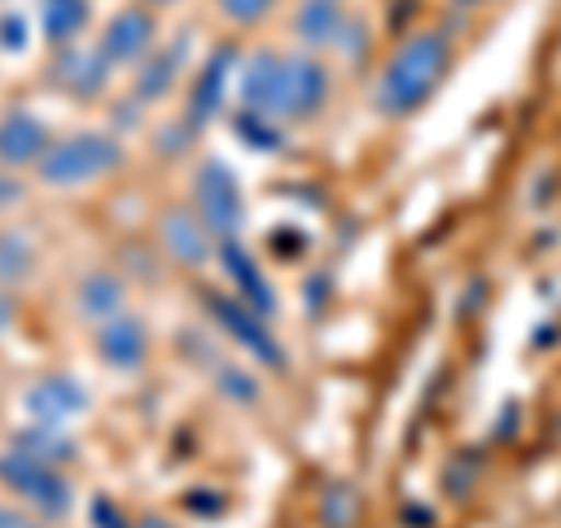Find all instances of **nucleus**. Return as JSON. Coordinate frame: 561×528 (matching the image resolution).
I'll use <instances>...</instances> for the list:
<instances>
[{
	"label": "nucleus",
	"mask_w": 561,
	"mask_h": 528,
	"mask_svg": "<svg viewBox=\"0 0 561 528\" xmlns=\"http://www.w3.org/2000/svg\"><path fill=\"white\" fill-rule=\"evenodd\" d=\"M122 160H127V150H122L117 136H108V131H70L61 140H51L33 173H38L43 187L76 192V187L103 183L108 173L122 169Z\"/></svg>",
	"instance_id": "nucleus-2"
},
{
	"label": "nucleus",
	"mask_w": 561,
	"mask_h": 528,
	"mask_svg": "<svg viewBox=\"0 0 561 528\" xmlns=\"http://www.w3.org/2000/svg\"><path fill=\"white\" fill-rule=\"evenodd\" d=\"M160 239H164V253L179 262V267H202V262L220 249L216 234L206 230L197 220V210L192 206H173L160 216Z\"/></svg>",
	"instance_id": "nucleus-13"
},
{
	"label": "nucleus",
	"mask_w": 561,
	"mask_h": 528,
	"mask_svg": "<svg viewBox=\"0 0 561 528\" xmlns=\"http://www.w3.org/2000/svg\"><path fill=\"white\" fill-rule=\"evenodd\" d=\"M216 389H220L225 398H234V402H243V408H253V402L262 398V389H257V379L249 375V369H239V365H220V369H216Z\"/></svg>",
	"instance_id": "nucleus-23"
},
{
	"label": "nucleus",
	"mask_w": 561,
	"mask_h": 528,
	"mask_svg": "<svg viewBox=\"0 0 561 528\" xmlns=\"http://www.w3.org/2000/svg\"><path fill=\"white\" fill-rule=\"evenodd\" d=\"M47 146H51V131L33 108H5L0 113V169H10V173L38 169Z\"/></svg>",
	"instance_id": "nucleus-10"
},
{
	"label": "nucleus",
	"mask_w": 561,
	"mask_h": 528,
	"mask_svg": "<svg viewBox=\"0 0 561 528\" xmlns=\"http://www.w3.org/2000/svg\"><path fill=\"white\" fill-rule=\"evenodd\" d=\"M90 389L76 379V375H43L28 383L24 393V412L33 426H57V431H70L76 421L90 416Z\"/></svg>",
	"instance_id": "nucleus-7"
},
{
	"label": "nucleus",
	"mask_w": 561,
	"mask_h": 528,
	"mask_svg": "<svg viewBox=\"0 0 561 528\" xmlns=\"http://www.w3.org/2000/svg\"><path fill=\"white\" fill-rule=\"evenodd\" d=\"M38 20H43V38L51 47H70L84 33V24H90V0H43Z\"/></svg>",
	"instance_id": "nucleus-19"
},
{
	"label": "nucleus",
	"mask_w": 561,
	"mask_h": 528,
	"mask_svg": "<svg viewBox=\"0 0 561 528\" xmlns=\"http://www.w3.org/2000/svg\"><path fill=\"white\" fill-rule=\"evenodd\" d=\"M0 528H43V524L28 519L24 509H14V505H0Z\"/></svg>",
	"instance_id": "nucleus-27"
},
{
	"label": "nucleus",
	"mask_w": 561,
	"mask_h": 528,
	"mask_svg": "<svg viewBox=\"0 0 561 528\" xmlns=\"http://www.w3.org/2000/svg\"><path fill=\"white\" fill-rule=\"evenodd\" d=\"M94 351L108 369H122V375H136L140 365L150 360V328L131 319V313H117V319L99 323L94 332Z\"/></svg>",
	"instance_id": "nucleus-12"
},
{
	"label": "nucleus",
	"mask_w": 561,
	"mask_h": 528,
	"mask_svg": "<svg viewBox=\"0 0 561 528\" xmlns=\"http://www.w3.org/2000/svg\"><path fill=\"white\" fill-rule=\"evenodd\" d=\"M10 323V305H5V299H0V328H5Z\"/></svg>",
	"instance_id": "nucleus-29"
},
{
	"label": "nucleus",
	"mask_w": 561,
	"mask_h": 528,
	"mask_svg": "<svg viewBox=\"0 0 561 528\" xmlns=\"http://www.w3.org/2000/svg\"><path fill=\"white\" fill-rule=\"evenodd\" d=\"M234 131H239V140H249L257 154H276L280 146H286V127L272 122V117H262V113H249V108H239Z\"/></svg>",
	"instance_id": "nucleus-21"
},
{
	"label": "nucleus",
	"mask_w": 561,
	"mask_h": 528,
	"mask_svg": "<svg viewBox=\"0 0 561 528\" xmlns=\"http://www.w3.org/2000/svg\"><path fill=\"white\" fill-rule=\"evenodd\" d=\"M187 61V38H173L169 47H154L146 61L136 66V76H131V90L140 103H154V99H164L169 94V84L179 80V70Z\"/></svg>",
	"instance_id": "nucleus-17"
},
{
	"label": "nucleus",
	"mask_w": 561,
	"mask_h": 528,
	"mask_svg": "<svg viewBox=\"0 0 561 528\" xmlns=\"http://www.w3.org/2000/svg\"><path fill=\"white\" fill-rule=\"evenodd\" d=\"M90 524H94V528H136L108 496H94V501H90Z\"/></svg>",
	"instance_id": "nucleus-25"
},
{
	"label": "nucleus",
	"mask_w": 561,
	"mask_h": 528,
	"mask_svg": "<svg viewBox=\"0 0 561 528\" xmlns=\"http://www.w3.org/2000/svg\"><path fill=\"white\" fill-rule=\"evenodd\" d=\"M10 449H20V454H28V459L51 463V468H66V463L80 459L76 439H70L66 431H57V426H33V421H28V431H20V435L10 439Z\"/></svg>",
	"instance_id": "nucleus-18"
},
{
	"label": "nucleus",
	"mask_w": 561,
	"mask_h": 528,
	"mask_svg": "<svg viewBox=\"0 0 561 528\" xmlns=\"http://www.w3.org/2000/svg\"><path fill=\"white\" fill-rule=\"evenodd\" d=\"M234 80H239V51L225 43V47L210 51L206 66L197 70V80H192V94H187V131H197V127H206L210 117H220L225 99H230V90H234Z\"/></svg>",
	"instance_id": "nucleus-9"
},
{
	"label": "nucleus",
	"mask_w": 561,
	"mask_h": 528,
	"mask_svg": "<svg viewBox=\"0 0 561 528\" xmlns=\"http://www.w3.org/2000/svg\"><path fill=\"white\" fill-rule=\"evenodd\" d=\"M332 99V70L319 61V51H286V76H280L276 122L280 127H300L313 122Z\"/></svg>",
	"instance_id": "nucleus-4"
},
{
	"label": "nucleus",
	"mask_w": 561,
	"mask_h": 528,
	"mask_svg": "<svg viewBox=\"0 0 561 528\" xmlns=\"http://www.w3.org/2000/svg\"><path fill=\"white\" fill-rule=\"evenodd\" d=\"M108 57H103L99 47H61V61H57V84L66 94H76V99H94L108 90Z\"/></svg>",
	"instance_id": "nucleus-15"
},
{
	"label": "nucleus",
	"mask_w": 561,
	"mask_h": 528,
	"mask_svg": "<svg viewBox=\"0 0 561 528\" xmlns=\"http://www.w3.org/2000/svg\"><path fill=\"white\" fill-rule=\"evenodd\" d=\"M76 309L80 319H90L94 328L127 313V280L117 272H84L80 286H76Z\"/></svg>",
	"instance_id": "nucleus-16"
},
{
	"label": "nucleus",
	"mask_w": 561,
	"mask_h": 528,
	"mask_svg": "<svg viewBox=\"0 0 561 528\" xmlns=\"http://www.w3.org/2000/svg\"><path fill=\"white\" fill-rule=\"evenodd\" d=\"M0 482H5L20 501H28L33 509H43V515H57L61 519L66 509H70V482H66V472L51 468V463L28 459V454H20V449L0 454Z\"/></svg>",
	"instance_id": "nucleus-6"
},
{
	"label": "nucleus",
	"mask_w": 561,
	"mask_h": 528,
	"mask_svg": "<svg viewBox=\"0 0 561 528\" xmlns=\"http://www.w3.org/2000/svg\"><path fill=\"white\" fill-rule=\"evenodd\" d=\"M206 309H210V319H216V328L225 332V337L249 351L257 365L286 369V346H280V337H272V319L253 313L234 295H206Z\"/></svg>",
	"instance_id": "nucleus-5"
},
{
	"label": "nucleus",
	"mask_w": 561,
	"mask_h": 528,
	"mask_svg": "<svg viewBox=\"0 0 561 528\" xmlns=\"http://www.w3.org/2000/svg\"><path fill=\"white\" fill-rule=\"evenodd\" d=\"M146 5H179V0H146Z\"/></svg>",
	"instance_id": "nucleus-31"
},
{
	"label": "nucleus",
	"mask_w": 561,
	"mask_h": 528,
	"mask_svg": "<svg viewBox=\"0 0 561 528\" xmlns=\"http://www.w3.org/2000/svg\"><path fill=\"white\" fill-rule=\"evenodd\" d=\"M192 210H197V220L216 234V243L243 234L249 206H243V187H239L234 169L225 160L197 164V173H192Z\"/></svg>",
	"instance_id": "nucleus-3"
},
{
	"label": "nucleus",
	"mask_w": 561,
	"mask_h": 528,
	"mask_svg": "<svg viewBox=\"0 0 561 528\" xmlns=\"http://www.w3.org/2000/svg\"><path fill=\"white\" fill-rule=\"evenodd\" d=\"M33 276V243L28 234L10 230L0 234V286H20V280Z\"/></svg>",
	"instance_id": "nucleus-20"
},
{
	"label": "nucleus",
	"mask_w": 561,
	"mask_h": 528,
	"mask_svg": "<svg viewBox=\"0 0 561 528\" xmlns=\"http://www.w3.org/2000/svg\"><path fill=\"white\" fill-rule=\"evenodd\" d=\"M454 5H468L472 10V5H491V0H454Z\"/></svg>",
	"instance_id": "nucleus-30"
},
{
	"label": "nucleus",
	"mask_w": 561,
	"mask_h": 528,
	"mask_svg": "<svg viewBox=\"0 0 561 528\" xmlns=\"http://www.w3.org/2000/svg\"><path fill=\"white\" fill-rule=\"evenodd\" d=\"M454 61V43L445 28H421L402 43L379 70L375 84V108L383 117H412L431 103V94L440 90L445 70Z\"/></svg>",
	"instance_id": "nucleus-1"
},
{
	"label": "nucleus",
	"mask_w": 561,
	"mask_h": 528,
	"mask_svg": "<svg viewBox=\"0 0 561 528\" xmlns=\"http://www.w3.org/2000/svg\"><path fill=\"white\" fill-rule=\"evenodd\" d=\"M346 24H351V14L342 0H300L290 33H295V43H300V51H328L342 43Z\"/></svg>",
	"instance_id": "nucleus-14"
},
{
	"label": "nucleus",
	"mask_w": 561,
	"mask_h": 528,
	"mask_svg": "<svg viewBox=\"0 0 561 528\" xmlns=\"http://www.w3.org/2000/svg\"><path fill=\"white\" fill-rule=\"evenodd\" d=\"M0 47H5V51H24L28 47V20L20 10L0 14Z\"/></svg>",
	"instance_id": "nucleus-24"
},
{
	"label": "nucleus",
	"mask_w": 561,
	"mask_h": 528,
	"mask_svg": "<svg viewBox=\"0 0 561 528\" xmlns=\"http://www.w3.org/2000/svg\"><path fill=\"white\" fill-rule=\"evenodd\" d=\"M154 47H160V24L150 5H122L99 33V51L108 66H140Z\"/></svg>",
	"instance_id": "nucleus-8"
},
{
	"label": "nucleus",
	"mask_w": 561,
	"mask_h": 528,
	"mask_svg": "<svg viewBox=\"0 0 561 528\" xmlns=\"http://www.w3.org/2000/svg\"><path fill=\"white\" fill-rule=\"evenodd\" d=\"M24 202V183H20V173H0V210H10V206H20Z\"/></svg>",
	"instance_id": "nucleus-26"
},
{
	"label": "nucleus",
	"mask_w": 561,
	"mask_h": 528,
	"mask_svg": "<svg viewBox=\"0 0 561 528\" xmlns=\"http://www.w3.org/2000/svg\"><path fill=\"white\" fill-rule=\"evenodd\" d=\"M136 528H173V524H169V519H160V515H140V519H136Z\"/></svg>",
	"instance_id": "nucleus-28"
},
{
	"label": "nucleus",
	"mask_w": 561,
	"mask_h": 528,
	"mask_svg": "<svg viewBox=\"0 0 561 528\" xmlns=\"http://www.w3.org/2000/svg\"><path fill=\"white\" fill-rule=\"evenodd\" d=\"M216 257H220L225 276H230L234 299H243V305H249L253 313H262V319H272L276 313V286H272V276L262 272V262L243 249L239 239H225L216 249Z\"/></svg>",
	"instance_id": "nucleus-11"
},
{
	"label": "nucleus",
	"mask_w": 561,
	"mask_h": 528,
	"mask_svg": "<svg viewBox=\"0 0 561 528\" xmlns=\"http://www.w3.org/2000/svg\"><path fill=\"white\" fill-rule=\"evenodd\" d=\"M276 5L280 0H216V14L234 28H257L262 20H272Z\"/></svg>",
	"instance_id": "nucleus-22"
}]
</instances>
